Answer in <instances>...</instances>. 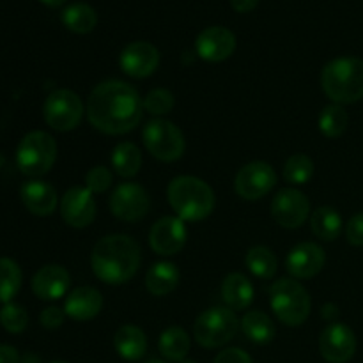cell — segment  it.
Instances as JSON below:
<instances>
[{
    "mask_svg": "<svg viewBox=\"0 0 363 363\" xmlns=\"http://www.w3.org/2000/svg\"><path fill=\"white\" fill-rule=\"evenodd\" d=\"M142 99L135 87L121 80H105L96 85L87 99L89 123L106 135H124L135 130L142 119Z\"/></svg>",
    "mask_w": 363,
    "mask_h": 363,
    "instance_id": "1",
    "label": "cell"
},
{
    "mask_svg": "<svg viewBox=\"0 0 363 363\" xmlns=\"http://www.w3.org/2000/svg\"><path fill=\"white\" fill-rule=\"evenodd\" d=\"M140 247L133 238L126 234H110L101 238L92 248V273L110 286L126 284L140 268Z\"/></svg>",
    "mask_w": 363,
    "mask_h": 363,
    "instance_id": "2",
    "label": "cell"
},
{
    "mask_svg": "<svg viewBox=\"0 0 363 363\" xmlns=\"http://www.w3.org/2000/svg\"><path fill=\"white\" fill-rule=\"evenodd\" d=\"M170 208L184 222H201L215 209V191L195 176L174 177L167 188Z\"/></svg>",
    "mask_w": 363,
    "mask_h": 363,
    "instance_id": "3",
    "label": "cell"
},
{
    "mask_svg": "<svg viewBox=\"0 0 363 363\" xmlns=\"http://www.w3.org/2000/svg\"><path fill=\"white\" fill-rule=\"evenodd\" d=\"M321 87L335 105H351L363 99V60L339 57L323 67Z\"/></svg>",
    "mask_w": 363,
    "mask_h": 363,
    "instance_id": "4",
    "label": "cell"
},
{
    "mask_svg": "<svg viewBox=\"0 0 363 363\" xmlns=\"http://www.w3.org/2000/svg\"><path fill=\"white\" fill-rule=\"evenodd\" d=\"M269 305L286 326H301L311 315L312 301L296 279H280L269 287Z\"/></svg>",
    "mask_w": 363,
    "mask_h": 363,
    "instance_id": "5",
    "label": "cell"
},
{
    "mask_svg": "<svg viewBox=\"0 0 363 363\" xmlns=\"http://www.w3.org/2000/svg\"><path fill=\"white\" fill-rule=\"evenodd\" d=\"M57 160V144L46 131H30L16 149V165L28 177H41L50 172Z\"/></svg>",
    "mask_w": 363,
    "mask_h": 363,
    "instance_id": "6",
    "label": "cell"
},
{
    "mask_svg": "<svg viewBox=\"0 0 363 363\" xmlns=\"http://www.w3.org/2000/svg\"><path fill=\"white\" fill-rule=\"evenodd\" d=\"M240 326L236 312L229 307H213L195 319L194 337L202 347L215 350L230 342L236 337Z\"/></svg>",
    "mask_w": 363,
    "mask_h": 363,
    "instance_id": "7",
    "label": "cell"
},
{
    "mask_svg": "<svg viewBox=\"0 0 363 363\" xmlns=\"http://www.w3.org/2000/svg\"><path fill=\"white\" fill-rule=\"evenodd\" d=\"M144 145L160 162H176L184 155L186 142L179 128L167 119H155L142 131Z\"/></svg>",
    "mask_w": 363,
    "mask_h": 363,
    "instance_id": "8",
    "label": "cell"
},
{
    "mask_svg": "<svg viewBox=\"0 0 363 363\" xmlns=\"http://www.w3.org/2000/svg\"><path fill=\"white\" fill-rule=\"evenodd\" d=\"M43 117L55 131H71L84 117V103L74 91L57 89L45 99Z\"/></svg>",
    "mask_w": 363,
    "mask_h": 363,
    "instance_id": "9",
    "label": "cell"
},
{
    "mask_svg": "<svg viewBox=\"0 0 363 363\" xmlns=\"http://www.w3.org/2000/svg\"><path fill=\"white\" fill-rule=\"evenodd\" d=\"M110 211L123 222H138L151 209V199L144 186L137 183H121L108 201Z\"/></svg>",
    "mask_w": 363,
    "mask_h": 363,
    "instance_id": "10",
    "label": "cell"
},
{
    "mask_svg": "<svg viewBox=\"0 0 363 363\" xmlns=\"http://www.w3.org/2000/svg\"><path fill=\"white\" fill-rule=\"evenodd\" d=\"M277 184V172L269 163L250 162L241 167L234 179V190L245 201H259L273 190Z\"/></svg>",
    "mask_w": 363,
    "mask_h": 363,
    "instance_id": "11",
    "label": "cell"
},
{
    "mask_svg": "<svg viewBox=\"0 0 363 363\" xmlns=\"http://www.w3.org/2000/svg\"><path fill=\"white\" fill-rule=\"evenodd\" d=\"M272 216L286 229H298L311 216V202L303 191L296 188H284L273 197Z\"/></svg>",
    "mask_w": 363,
    "mask_h": 363,
    "instance_id": "12",
    "label": "cell"
},
{
    "mask_svg": "<svg viewBox=\"0 0 363 363\" xmlns=\"http://www.w3.org/2000/svg\"><path fill=\"white\" fill-rule=\"evenodd\" d=\"M319 351L328 363H347L357 353V337L344 323H330L319 337Z\"/></svg>",
    "mask_w": 363,
    "mask_h": 363,
    "instance_id": "13",
    "label": "cell"
},
{
    "mask_svg": "<svg viewBox=\"0 0 363 363\" xmlns=\"http://www.w3.org/2000/svg\"><path fill=\"white\" fill-rule=\"evenodd\" d=\"M188 230L179 216H163L149 233V245L158 255H176L186 245Z\"/></svg>",
    "mask_w": 363,
    "mask_h": 363,
    "instance_id": "14",
    "label": "cell"
},
{
    "mask_svg": "<svg viewBox=\"0 0 363 363\" xmlns=\"http://www.w3.org/2000/svg\"><path fill=\"white\" fill-rule=\"evenodd\" d=\"M60 215L69 227L85 229L96 218L94 194L84 186H73L60 201Z\"/></svg>",
    "mask_w": 363,
    "mask_h": 363,
    "instance_id": "15",
    "label": "cell"
},
{
    "mask_svg": "<svg viewBox=\"0 0 363 363\" xmlns=\"http://www.w3.org/2000/svg\"><path fill=\"white\" fill-rule=\"evenodd\" d=\"M121 69L131 78H147L158 69L160 52L147 41H133L121 52Z\"/></svg>",
    "mask_w": 363,
    "mask_h": 363,
    "instance_id": "16",
    "label": "cell"
},
{
    "mask_svg": "<svg viewBox=\"0 0 363 363\" xmlns=\"http://www.w3.org/2000/svg\"><path fill=\"white\" fill-rule=\"evenodd\" d=\"M236 50V35L225 27H208L195 39V52L206 62H222Z\"/></svg>",
    "mask_w": 363,
    "mask_h": 363,
    "instance_id": "17",
    "label": "cell"
},
{
    "mask_svg": "<svg viewBox=\"0 0 363 363\" xmlns=\"http://www.w3.org/2000/svg\"><path fill=\"white\" fill-rule=\"evenodd\" d=\"M325 250L319 245L303 241V243H298L296 247L291 248L286 259V268L294 279L307 280L318 275L325 268Z\"/></svg>",
    "mask_w": 363,
    "mask_h": 363,
    "instance_id": "18",
    "label": "cell"
},
{
    "mask_svg": "<svg viewBox=\"0 0 363 363\" xmlns=\"http://www.w3.org/2000/svg\"><path fill=\"white\" fill-rule=\"evenodd\" d=\"M71 277L67 269L60 264L43 266L34 277H32V291L39 300L55 301L66 296L69 289Z\"/></svg>",
    "mask_w": 363,
    "mask_h": 363,
    "instance_id": "19",
    "label": "cell"
},
{
    "mask_svg": "<svg viewBox=\"0 0 363 363\" xmlns=\"http://www.w3.org/2000/svg\"><path fill=\"white\" fill-rule=\"evenodd\" d=\"M20 197L27 211L35 216H50L57 208V191L50 183L41 179H30L23 183Z\"/></svg>",
    "mask_w": 363,
    "mask_h": 363,
    "instance_id": "20",
    "label": "cell"
},
{
    "mask_svg": "<svg viewBox=\"0 0 363 363\" xmlns=\"http://www.w3.org/2000/svg\"><path fill=\"white\" fill-rule=\"evenodd\" d=\"M101 293L89 286L73 289L64 301V312L67 318L74 319V321H91L101 312Z\"/></svg>",
    "mask_w": 363,
    "mask_h": 363,
    "instance_id": "21",
    "label": "cell"
},
{
    "mask_svg": "<svg viewBox=\"0 0 363 363\" xmlns=\"http://www.w3.org/2000/svg\"><path fill=\"white\" fill-rule=\"evenodd\" d=\"M113 347L126 362H138L147 353V337L138 326L123 325L113 335Z\"/></svg>",
    "mask_w": 363,
    "mask_h": 363,
    "instance_id": "22",
    "label": "cell"
},
{
    "mask_svg": "<svg viewBox=\"0 0 363 363\" xmlns=\"http://www.w3.org/2000/svg\"><path fill=\"white\" fill-rule=\"evenodd\" d=\"M255 296L254 286L243 273H230L222 282V298L230 311H245Z\"/></svg>",
    "mask_w": 363,
    "mask_h": 363,
    "instance_id": "23",
    "label": "cell"
},
{
    "mask_svg": "<svg viewBox=\"0 0 363 363\" xmlns=\"http://www.w3.org/2000/svg\"><path fill=\"white\" fill-rule=\"evenodd\" d=\"M181 273L174 262H156L145 273V287L152 296H167L177 287Z\"/></svg>",
    "mask_w": 363,
    "mask_h": 363,
    "instance_id": "24",
    "label": "cell"
},
{
    "mask_svg": "<svg viewBox=\"0 0 363 363\" xmlns=\"http://www.w3.org/2000/svg\"><path fill=\"white\" fill-rule=\"evenodd\" d=\"M191 340L190 335L179 326H170L160 335L158 350L165 360L183 362L186 354L190 353Z\"/></svg>",
    "mask_w": 363,
    "mask_h": 363,
    "instance_id": "25",
    "label": "cell"
},
{
    "mask_svg": "<svg viewBox=\"0 0 363 363\" xmlns=\"http://www.w3.org/2000/svg\"><path fill=\"white\" fill-rule=\"evenodd\" d=\"M241 330L254 344H268L275 339L277 328L272 318L261 311H250L241 319Z\"/></svg>",
    "mask_w": 363,
    "mask_h": 363,
    "instance_id": "26",
    "label": "cell"
},
{
    "mask_svg": "<svg viewBox=\"0 0 363 363\" xmlns=\"http://www.w3.org/2000/svg\"><path fill=\"white\" fill-rule=\"evenodd\" d=\"M312 233L323 241H335L342 233V216L332 206H321L311 216Z\"/></svg>",
    "mask_w": 363,
    "mask_h": 363,
    "instance_id": "27",
    "label": "cell"
},
{
    "mask_svg": "<svg viewBox=\"0 0 363 363\" xmlns=\"http://www.w3.org/2000/svg\"><path fill=\"white\" fill-rule=\"evenodd\" d=\"M62 23L74 34H89L98 23V14L89 4H71L62 11Z\"/></svg>",
    "mask_w": 363,
    "mask_h": 363,
    "instance_id": "28",
    "label": "cell"
},
{
    "mask_svg": "<svg viewBox=\"0 0 363 363\" xmlns=\"http://www.w3.org/2000/svg\"><path fill=\"white\" fill-rule=\"evenodd\" d=\"M112 167L121 177H133L137 176L142 167V152L133 142H121L113 147Z\"/></svg>",
    "mask_w": 363,
    "mask_h": 363,
    "instance_id": "29",
    "label": "cell"
},
{
    "mask_svg": "<svg viewBox=\"0 0 363 363\" xmlns=\"http://www.w3.org/2000/svg\"><path fill=\"white\" fill-rule=\"evenodd\" d=\"M245 264H247L248 272L254 273L257 279L269 280L277 275V269H279V259H277V255L273 254L269 248L254 247L247 252Z\"/></svg>",
    "mask_w": 363,
    "mask_h": 363,
    "instance_id": "30",
    "label": "cell"
},
{
    "mask_svg": "<svg viewBox=\"0 0 363 363\" xmlns=\"http://www.w3.org/2000/svg\"><path fill=\"white\" fill-rule=\"evenodd\" d=\"M21 269L13 259L0 257V303H11L21 289Z\"/></svg>",
    "mask_w": 363,
    "mask_h": 363,
    "instance_id": "31",
    "label": "cell"
},
{
    "mask_svg": "<svg viewBox=\"0 0 363 363\" xmlns=\"http://www.w3.org/2000/svg\"><path fill=\"white\" fill-rule=\"evenodd\" d=\"M350 116L342 105H328L319 116V131L328 138H337L346 131Z\"/></svg>",
    "mask_w": 363,
    "mask_h": 363,
    "instance_id": "32",
    "label": "cell"
},
{
    "mask_svg": "<svg viewBox=\"0 0 363 363\" xmlns=\"http://www.w3.org/2000/svg\"><path fill=\"white\" fill-rule=\"evenodd\" d=\"M312 174H314V162L311 160V156L303 155V152L291 156L284 167V179L296 186L308 183Z\"/></svg>",
    "mask_w": 363,
    "mask_h": 363,
    "instance_id": "33",
    "label": "cell"
},
{
    "mask_svg": "<svg viewBox=\"0 0 363 363\" xmlns=\"http://www.w3.org/2000/svg\"><path fill=\"white\" fill-rule=\"evenodd\" d=\"M142 105H144V110H147L149 113H152L156 117H162L172 112L174 105H176V99H174L172 92L167 91V89H152L142 99Z\"/></svg>",
    "mask_w": 363,
    "mask_h": 363,
    "instance_id": "34",
    "label": "cell"
},
{
    "mask_svg": "<svg viewBox=\"0 0 363 363\" xmlns=\"http://www.w3.org/2000/svg\"><path fill=\"white\" fill-rule=\"evenodd\" d=\"M0 325L9 333L25 332L28 325V314L21 305L6 303L0 311Z\"/></svg>",
    "mask_w": 363,
    "mask_h": 363,
    "instance_id": "35",
    "label": "cell"
},
{
    "mask_svg": "<svg viewBox=\"0 0 363 363\" xmlns=\"http://www.w3.org/2000/svg\"><path fill=\"white\" fill-rule=\"evenodd\" d=\"M112 172L106 167L98 165L92 167L87 174H85V188L92 194H105L110 186H112Z\"/></svg>",
    "mask_w": 363,
    "mask_h": 363,
    "instance_id": "36",
    "label": "cell"
},
{
    "mask_svg": "<svg viewBox=\"0 0 363 363\" xmlns=\"http://www.w3.org/2000/svg\"><path fill=\"white\" fill-rule=\"evenodd\" d=\"M64 319H66V312L62 308L57 307H48L41 312L39 315V321L45 326L46 330H57L64 325Z\"/></svg>",
    "mask_w": 363,
    "mask_h": 363,
    "instance_id": "37",
    "label": "cell"
},
{
    "mask_svg": "<svg viewBox=\"0 0 363 363\" xmlns=\"http://www.w3.org/2000/svg\"><path fill=\"white\" fill-rule=\"evenodd\" d=\"M346 238L354 247H363V213H357L346 225Z\"/></svg>",
    "mask_w": 363,
    "mask_h": 363,
    "instance_id": "38",
    "label": "cell"
},
{
    "mask_svg": "<svg viewBox=\"0 0 363 363\" xmlns=\"http://www.w3.org/2000/svg\"><path fill=\"white\" fill-rule=\"evenodd\" d=\"M213 363H254L252 362L250 354L247 351L240 350V347H229L223 350L222 353L216 354L215 362Z\"/></svg>",
    "mask_w": 363,
    "mask_h": 363,
    "instance_id": "39",
    "label": "cell"
},
{
    "mask_svg": "<svg viewBox=\"0 0 363 363\" xmlns=\"http://www.w3.org/2000/svg\"><path fill=\"white\" fill-rule=\"evenodd\" d=\"M20 353L16 347L7 346V344H0V363H20Z\"/></svg>",
    "mask_w": 363,
    "mask_h": 363,
    "instance_id": "40",
    "label": "cell"
},
{
    "mask_svg": "<svg viewBox=\"0 0 363 363\" xmlns=\"http://www.w3.org/2000/svg\"><path fill=\"white\" fill-rule=\"evenodd\" d=\"M259 0H230V6L236 13H250L257 7Z\"/></svg>",
    "mask_w": 363,
    "mask_h": 363,
    "instance_id": "41",
    "label": "cell"
},
{
    "mask_svg": "<svg viewBox=\"0 0 363 363\" xmlns=\"http://www.w3.org/2000/svg\"><path fill=\"white\" fill-rule=\"evenodd\" d=\"M321 315L325 319H328V321H333V319H335L337 315H339V311H337V307L333 303H326L325 307H323ZM333 323H335V321H333Z\"/></svg>",
    "mask_w": 363,
    "mask_h": 363,
    "instance_id": "42",
    "label": "cell"
},
{
    "mask_svg": "<svg viewBox=\"0 0 363 363\" xmlns=\"http://www.w3.org/2000/svg\"><path fill=\"white\" fill-rule=\"evenodd\" d=\"M20 363H41V358L35 353H25L23 357L20 358Z\"/></svg>",
    "mask_w": 363,
    "mask_h": 363,
    "instance_id": "43",
    "label": "cell"
},
{
    "mask_svg": "<svg viewBox=\"0 0 363 363\" xmlns=\"http://www.w3.org/2000/svg\"><path fill=\"white\" fill-rule=\"evenodd\" d=\"M41 2L48 7H59L62 6V4H66L67 0H41Z\"/></svg>",
    "mask_w": 363,
    "mask_h": 363,
    "instance_id": "44",
    "label": "cell"
},
{
    "mask_svg": "<svg viewBox=\"0 0 363 363\" xmlns=\"http://www.w3.org/2000/svg\"><path fill=\"white\" fill-rule=\"evenodd\" d=\"M145 363H167V362H163V360H156V358H152V360H149V362H145Z\"/></svg>",
    "mask_w": 363,
    "mask_h": 363,
    "instance_id": "45",
    "label": "cell"
},
{
    "mask_svg": "<svg viewBox=\"0 0 363 363\" xmlns=\"http://www.w3.org/2000/svg\"><path fill=\"white\" fill-rule=\"evenodd\" d=\"M183 363H195V362H191V360H183Z\"/></svg>",
    "mask_w": 363,
    "mask_h": 363,
    "instance_id": "46",
    "label": "cell"
},
{
    "mask_svg": "<svg viewBox=\"0 0 363 363\" xmlns=\"http://www.w3.org/2000/svg\"><path fill=\"white\" fill-rule=\"evenodd\" d=\"M52 363H67V362H52Z\"/></svg>",
    "mask_w": 363,
    "mask_h": 363,
    "instance_id": "47",
    "label": "cell"
}]
</instances>
